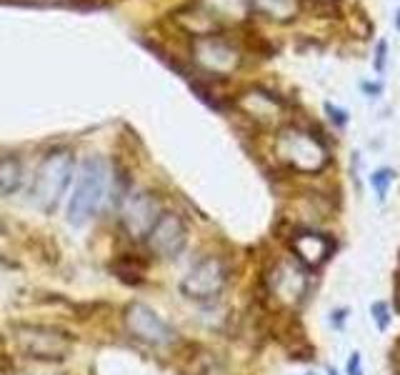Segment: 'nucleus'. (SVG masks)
I'll return each mask as SVG.
<instances>
[{"instance_id": "nucleus-17", "label": "nucleus", "mask_w": 400, "mask_h": 375, "mask_svg": "<svg viewBox=\"0 0 400 375\" xmlns=\"http://www.w3.org/2000/svg\"><path fill=\"white\" fill-rule=\"evenodd\" d=\"M323 111H326L328 121L333 123V128H338V130H345L348 123H350V113L345 111V108L335 106V103L326 101V106H323Z\"/></svg>"}, {"instance_id": "nucleus-15", "label": "nucleus", "mask_w": 400, "mask_h": 375, "mask_svg": "<svg viewBox=\"0 0 400 375\" xmlns=\"http://www.w3.org/2000/svg\"><path fill=\"white\" fill-rule=\"evenodd\" d=\"M26 180V165L18 153L0 155V198L16 196Z\"/></svg>"}, {"instance_id": "nucleus-13", "label": "nucleus", "mask_w": 400, "mask_h": 375, "mask_svg": "<svg viewBox=\"0 0 400 375\" xmlns=\"http://www.w3.org/2000/svg\"><path fill=\"white\" fill-rule=\"evenodd\" d=\"M208 16L213 18L218 28L223 33L228 28H235L240 23H245L250 18V6H248V0H195Z\"/></svg>"}, {"instance_id": "nucleus-25", "label": "nucleus", "mask_w": 400, "mask_h": 375, "mask_svg": "<svg viewBox=\"0 0 400 375\" xmlns=\"http://www.w3.org/2000/svg\"><path fill=\"white\" fill-rule=\"evenodd\" d=\"M328 375H338V373H335V370H333V368H330V370H328Z\"/></svg>"}, {"instance_id": "nucleus-5", "label": "nucleus", "mask_w": 400, "mask_h": 375, "mask_svg": "<svg viewBox=\"0 0 400 375\" xmlns=\"http://www.w3.org/2000/svg\"><path fill=\"white\" fill-rule=\"evenodd\" d=\"M13 340L21 353L30 360L40 363H60L73 353V335L55 325H40V323H23L13 328Z\"/></svg>"}, {"instance_id": "nucleus-20", "label": "nucleus", "mask_w": 400, "mask_h": 375, "mask_svg": "<svg viewBox=\"0 0 400 375\" xmlns=\"http://www.w3.org/2000/svg\"><path fill=\"white\" fill-rule=\"evenodd\" d=\"M345 375H363V355L355 350L345 363Z\"/></svg>"}, {"instance_id": "nucleus-6", "label": "nucleus", "mask_w": 400, "mask_h": 375, "mask_svg": "<svg viewBox=\"0 0 400 375\" xmlns=\"http://www.w3.org/2000/svg\"><path fill=\"white\" fill-rule=\"evenodd\" d=\"M230 280V268L218 255H206L195 260L180 280V293L193 303H213L221 298Z\"/></svg>"}, {"instance_id": "nucleus-3", "label": "nucleus", "mask_w": 400, "mask_h": 375, "mask_svg": "<svg viewBox=\"0 0 400 375\" xmlns=\"http://www.w3.org/2000/svg\"><path fill=\"white\" fill-rule=\"evenodd\" d=\"M273 150L275 158L295 173H321L330 165L326 138L321 133H313V128L293 125V123L278 128Z\"/></svg>"}, {"instance_id": "nucleus-2", "label": "nucleus", "mask_w": 400, "mask_h": 375, "mask_svg": "<svg viewBox=\"0 0 400 375\" xmlns=\"http://www.w3.org/2000/svg\"><path fill=\"white\" fill-rule=\"evenodd\" d=\"M75 173H78V163H75V153L68 145H53L43 155L40 165H38L35 175H33L30 201L40 213H55L63 203L65 193L73 185Z\"/></svg>"}, {"instance_id": "nucleus-21", "label": "nucleus", "mask_w": 400, "mask_h": 375, "mask_svg": "<svg viewBox=\"0 0 400 375\" xmlns=\"http://www.w3.org/2000/svg\"><path fill=\"white\" fill-rule=\"evenodd\" d=\"M360 90H363V96H368V98H380L383 96V83H380V80H363Z\"/></svg>"}, {"instance_id": "nucleus-1", "label": "nucleus", "mask_w": 400, "mask_h": 375, "mask_svg": "<svg viewBox=\"0 0 400 375\" xmlns=\"http://www.w3.org/2000/svg\"><path fill=\"white\" fill-rule=\"evenodd\" d=\"M113 170L103 155H90L80 163L78 173L73 180L68 206H65V218L70 225L83 228L98 216L106 198L111 196Z\"/></svg>"}, {"instance_id": "nucleus-4", "label": "nucleus", "mask_w": 400, "mask_h": 375, "mask_svg": "<svg viewBox=\"0 0 400 375\" xmlns=\"http://www.w3.org/2000/svg\"><path fill=\"white\" fill-rule=\"evenodd\" d=\"M188 58L193 68L208 80H226L238 73L245 60V50L228 33L193 38L188 43Z\"/></svg>"}, {"instance_id": "nucleus-12", "label": "nucleus", "mask_w": 400, "mask_h": 375, "mask_svg": "<svg viewBox=\"0 0 400 375\" xmlns=\"http://www.w3.org/2000/svg\"><path fill=\"white\" fill-rule=\"evenodd\" d=\"M290 250H293L295 260L306 270H318L321 265H326L330 260L335 243L328 233L313 230V228H303V230H295L290 235Z\"/></svg>"}, {"instance_id": "nucleus-14", "label": "nucleus", "mask_w": 400, "mask_h": 375, "mask_svg": "<svg viewBox=\"0 0 400 375\" xmlns=\"http://www.w3.org/2000/svg\"><path fill=\"white\" fill-rule=\"evenodd\" d=\"M248 6H250V16H258L275 26H285L303 13L306 0H248Z\"/></svg>"}, {"instance_id": "nucleus-16", "label": "nucleus", "mask_w": 400, "mask_h": 375, "mask_svg": "<svg viewBox=\"0 0 400 375\" xmlns=\"http://www.w3.org/2000/svg\"><path fill=\"white\" fill-rule=\"evenodd\" d=\"M368 180H370V188L375 191V198H378L380 203H385V198H388V191H390V185H393V180H395V170L388 168V165H383V168L373 170Z\"/></svg>"}, {"instance_id": "nucleus-7", "label": "nucleus", "mask_w": 400, "mask_h": 375, "mask_svg": "<svg viewBox=\"0 0 400 375\" xmlns=\"http://www.w3.org/2000/svg\"><path fill=\"white\" fill-rule=\"evenodd\" d=\"M123 323H126L128 333L145 345L170 348L178 343V330L145 303H130L123 313Z\"/></svg>"}, {"instance_id": "nucleus-8", "label": "nucleus", "mask_w": 400, "mask_h": 375, "mask_svg": "<svg viewBox=\"0 0 400 375\" xmlns=\"http://www.w3.org/2000/svg\"><path fill=\"white\" fill-rule=\"evenodd\" d=\"M160 213V201L155 193L150 191H133L123 198L121 206V223L123 230L128 233L130 240H148L153 225L158 223Z\"/></svg>"}, {"instance_id": "nucleus-10", "label": "nucleus", "mask_w": 400, "mask_h": 375, "mask_svg": "<svg viewBox=\"0 0 400 375\" xmlns=\"http://www.w3.org/2000/svg\"><path fill=\"white\" fill-rule=\"evenodd\" d=\"M148 245L158 258H178L188 245V223L183 220L180 213L163 211L153 230H150V235H148Z\"/></svg>"}, {"instance_id": "nucleus-22", "label": "nucleus", "mask_w": 400, "mask_h": 375, "mask_svg": "<svg viewBox=\"0 0 400 375\" xmlns=\"http://www.w3.org/2000/svg\"><path fill=\"white\" fill-rule=\"evenodd\" d=\"M345 320H348V308H338V310L330 313V325L335 328V330H343Z\"/></svg>"}, {"instance_id": "nucleus-24", "label": "nucleus", "mask_w": 400, "mask_h": 375, "mask_svg": "<svg viewBox=\"0 0 400 375\" xmlns=\"http://www.w3.org/2000/svg\"><path fill=\"white\" fill-rule=\"evenodd\" d=\"M395 26H398V30H400V11H398V16H395Z\"/></svg>"}, {"instance_id": "nucleus-18", "label": "nucleus", "mask_w": 400, "mask_h": 375, "mask_svg": "<svg viewBox=\"0 0 400 375\" xmlns=\"http://www.w3.org/2000/svg\"><path fill=\"white\" fill-rule=\"evenodd\" d=\"M370 315H373V323L378 325L380 333H385L390 325V320H393V315H390V306L383 301H375L373 306H370Z\"/></svg>"}, {"instance_id": "nucleus-19", "label": "nucleus", "mask_w": 400, "mask_h": 375, "mask_svg": "<svg viewBox=\"0 0 400 375\" xmlns=\"http://www.w3.org/2000/svg\"><path fill=\"white\" fill-rule=\"evenodd\" d=\"M388 53H390V45L385 38H380L378 43H375V50H373V70L378 75L385 73V68H388Z\"/></svg>"}, {"instance_id": "nucleus-9", "label": "nucleus", "mask_w": 400, "mask_h": 375, "mask_svg": "<svg viewBox=\"0 0 400 375\" xmlns=\"http://www.w3.org/2000/svg\"><path fill=\"white\" fill-rule=\"evenodd\" d=\"M238 111L245 118L255 121L258 125H275L280 118L288 111V101H285L280 93L270 88H263V85H250L238 96L235 101Z\"/></svg>"}, {"instance_id": "nucleus-23", "label": "nucleus", "mask_w": 400, "mask_h": 375, "mask_svg": "<svg viewBox=\"0 0 400 375\" xmlns=\"http://www.w3.org/2000/svg\"><path fill=\"white\" fill-rule=\"evenodd\" d=\"M313 3H323V6H333V3H338V0H313Z\"/></svg>"}, {"instance_id": "nucleus-11", "label": "nucleus", "mask_w": 400, "mask_h": 375, "mask_svg": "<svg viewBox=\"0 0 400 375\" xmlns=\"http://www.w3.org/2000/svg\"><path fill=\"white\" fill-rule=\"evenodd\" d=\"M308 288H311V275L306 268L293 260H280L270 273V293L285 306H298L308 298Z\"/></svg>"}, {"instance_id": "nucleus-26", "label": "nucleus", "mask_w": 400, "mask_h": 375, "mask_svg": "<svg viewBox=\"0 0 400 375\" xmlns=\"http://www.w3.org/2000/svg\"><path fill=\"white\" fill-rule=\"evenodd\" d=\"M311 375H316V373H311Z\"/></svg>"}]
</instances>
